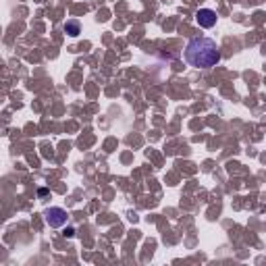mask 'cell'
<instances>
[{"instance_id":"4","label":"cell","mask_w":266,"mask_h":266,"mask_svg":"<svg viewBox=\"0 0 266 266\" xmlns=\"http://www.w3.org/2000/svg\"><path fill=\"white\" fill-rule=\"evenodd\" d=\"M65 31L71 35V38H77V35L81 33V25H79L77 19H69V21L65 23Z\"/></svg>"},{"instance_id":"2","label":"cell","mask_w":266,"mask_h":266,"mask_svg":"<svg viewBox=\"0 0 266 266\" xmlns=\"http://www.w3.org/2000/svg\"><path fill=\"white\" fill-rule=\"evenodd\" d=\"M44 220L50 229H60L63 225H67V210L65 208H58V206H52L44 210Z\"/></svg>"},{"instance_id":"1","label":"cell","mask_w":266,"mask_h":266,"mask_svg":"<svg viewBox=\"0 0 266 266\" xmlns=\"http://www.w3.org/2000/svg\"><path fill=\"white\" fill-rule=\"evenodd\" d=\"M183 58L193 69H210L220 63V48L214 40L198 35V38H191L187 42L183 50Z\"/></svg>"},{"instance_id":"3","label":"cell","mask_w":266,"mask_h":266,"mask_svg":"<svg viewBox=\"0 0 266 266\" xmlns=\"http://www.w3.org/2000/svg\"><path fill=\"white\" fill-rule=\"evenodd\" d=\"M216 19H218V17H216V13L212 11V8H200V11L196 13V21H198L200 27H204V29L214 27Z\"/></svg>"}]
</instances>
